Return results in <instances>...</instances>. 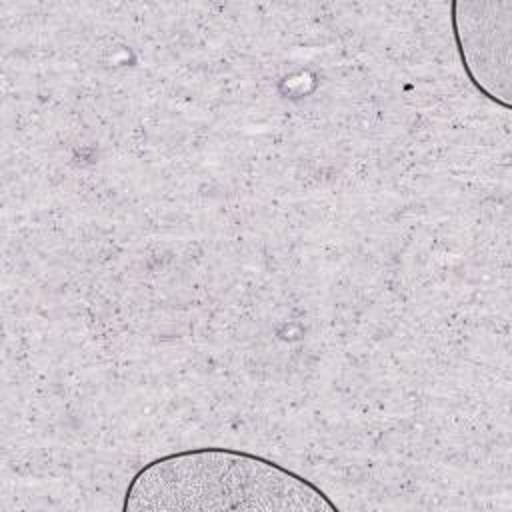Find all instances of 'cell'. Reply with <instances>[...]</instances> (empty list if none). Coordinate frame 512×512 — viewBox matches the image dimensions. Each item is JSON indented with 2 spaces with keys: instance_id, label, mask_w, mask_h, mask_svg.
Here are the masks:
<instances>
[{
  "instance_id": "obj_1",
  "label": "cell",
  "mask_w": 512,
  "mask_h": 512,
  "mask_svg": "<svg viewBox=\"0 0 512 512\" xmlns=\"http://www.w3.org/2000/svg\"><path fill=\"white\" fill-rule=\"evenodd\" d=\"M122 510L338 512V506L314 482L270 458L210 446L144 464L126 486Z\"/></svg>"
},
{
  "instance_id": "obj_2",
  "label": "cell",
  "mask_w": 512,
  "mask_h": 512,
  "mask_svg": "<svg viewBox=\"0 0 512 512\" xmlns=\"http://www.w3.org/2000/svg\"><path fill=\"white\" fill-rule=\"evenodd\" d=\"M450 22L468 80L510 110L512 2H452Z\"/></svg>"
}]
</instances>
